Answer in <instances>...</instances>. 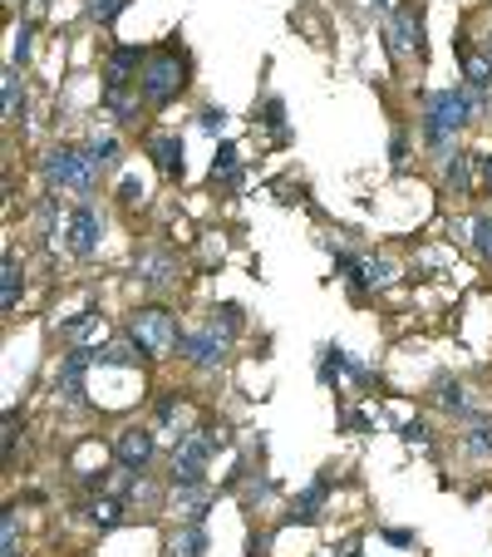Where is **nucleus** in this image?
<instances>
[{
  "label": "nucleus",
  "instance_id": "nucleus-20",
  "mask_svg": "<svg viewBox=\"0 0 492 557\" xmlns=\"http://www.w3.org/2000/svg\"><path fill=\"white\" fill-rule=\"evenodd\" d=\"M325 494H330V484H315V488H305V494L295 498V518H301V523H315V518H320Z\"/></svg>",
  "mask_w": 492,
  "mask_h": 557
},
{
  "label": "nucleus",
  "instance_id": "nucleus-3",
  "mask_svg": "<svg viewBox=\"0 0 492 557\" xmlns=\"http://www.w3.org/2000/svg\"><path fill=\"white\" fill-rule=\"evenodd\" d=\"M128 341H138L143 356H168V350L182 341L178 315L163 311V306H143V311L128 315Z\"/></svg>",
  "mask_w": 492,
  "mask_h": 557
},
{
  "label": "nucleus",
  "instance_id": "nucleus-4",
  "mask_svg": "<svg viewBox=\"0 0 492 557\" xmlns=\"http://www.w3.org/2000/svg\"><path fill=\"white\" fill-rule=\"evenodd\" d=\"M99 243H104V212H99V202H74L64 212V252L89 262L99 252Z\"/></svg>",
  "mask_w": 492,
  "mask_h": 557
},
{
  "label": "nucleus",
  "instance_id": "nucleus-7",
  "mask_svg": "<svg viewBox=\"0 0 492 557\" xmlns=\"http://www.w3.org/2000/svg\"><path fill=\"white\" fill-rule=\"evenodd\" d=\"M178 346L198 370H217L222 360H227V331H217V321H207V326L182 331Z\"/></svg>",
  "mask_w": 492,
  "mask_h": 557
},
{
  "label": "nucleus",
  "instance_id": "nucleus-22",
  "mask_svg": "<svg viewBox=\"0 0 492 557\" xmlns=\"http://www.w3.org/2000/svg\"><path fill=\"white\" fill-rule=\"evenodd\" d=\"M443 178H449V188H468V183H472V158L468 153H453L449 158V163H443Z\"/></svg>",
  "mask_w": 492,
  "mask_h": 557
},
{
  "label": "nucleus",
  "instance_id": "nucleus-26",
  "mask_svg": "<svg viewBox=\"0 0 492 557\" xmlns=\"http://www.w3.org/2000/svg\"><path fill=\"white\" fill-rule=\"evenodd\" d=\"M439 405L443 410H463V385L458 380H439Z\"/></svg>",
  "mask_w": 492,
  "mask_h": 557
},
{
  "label": "nucleus",
  "instance_id": "nucleus-10",
  "mask_svg": "<svg viewBox=\"0 0 492 557\" xmlns=\"http://www.w3.org/2000/svg\"><path fill=\"white\" fill-rule=\"evenodd\" d=\"M64 341H70L74 350H104L109 346V321L99 311H85V315H74V321H64Z\"/></svg>",
  "mask_w": 492,
  "mask_h": 557
},
{
  "label": "nucleus",
  "instance_id": "nucleus-6",
  "mask_svg": "<svg viewBox=\"0 0 492 557\" xmlns=\"http://www.w3.org/2000/svg\"><path fill=\"white\" fill-rule=\"evenodd\" d=\"M217 444L207 440V434H188V440H178V449H173V488H198L202 473H207V459Z\"/></svg>",
  "mask_w": 492,
  "mask_h": 557
},
{
  "label": "nucleus",
  "instance_id": "nucleus-1",
  "mask_svg": "<svg viewBox=\"0 0 492 557\" xmlns=\"http://www.w3.org/2000/svg\"><path fill=\"white\" fill-rule=\"evenodd\" d=\"M472 114H482V95H478V89H468V85L433 89L429 104H424V138H429V144L443 153V148L453 144V134H458Z\"/></svg>",
  "mask_w": 492,
  "mask_h": 557
},
{
  "label": "nucleus",
  "instance_id": "nucleus-19",
  "mask_svg": "<svg viewBox=\"0 0 492 557\" xmlns=\"http://www.w3.org/2000/svg\"><path fill=\"white\" fill-rule=\"evenodd\" d=\"M0 557H21V513L15 508H5L0 518Z\"/></svg>",
  "mask_w": 492,
  "mask_h": 557
},
{
  "label": "nucleus",
  "instance_id": "nucleus-16",
  "mask_svg": "<svg viewBox=\"0 0 492 557\" xmlns=\"http://www.w3.org/2000/svg\"><path fill=\"white\" fill-rule=\"evenodd\" d=\"M138 360H143L138 341H109L104 350H94V366H138Z\"/></svg>",
  "mask_w": 492,
  "mask_h": 557
},
{
  "label": "nucleus",
  "instance_id": "nucleus-33",
  "mask_svg": "<svg viewBox=\"0 0 492 557\" xmlns=\"http://www.w3.org/2000/svg\"><path fill=\"white\" fill-rule=\"evenodd\" d=\"M5 5H15V0H5Z\"/></svg>",
  "mask_w": 492,
  "mask_h": 557
},
{
  "label": "nucleus",
  "instance_id": "nucleus-15",
  "mask_svg": "<svg viewBox=\"0 0 492 557\" xmlns=\"http://www.w3.org/2000/svg\"><path fill=\"white\" fill-rule=\"evenodd\" d=\"M389 35H394V50H399V54L424 50V21H419V15H394Z\"/></svg>",
  "mask_w": 492,
  "mask_h": 557
},
{
  "label": "nucleus",
  "instance_id": "nucleus-9",
  "mask_svg": "<svg viewBox=\"0 0 492 557\" xmlns=\"http://www.w3.org/2000/svg\"><path fill=\"white\" fill-rule=\"evenodd\" d=\"M134 276L148 286V292H163V286L178 282V262H173L168 247H138V257H134Z\"/></svg>",
  "mask_w": 492,
  "mask_h": 557
},
{
  "label": "nucleus",
  "instance_id": "nucleus-25",
  "mask_svg": "<svg viewBox=\"0 0 492 557\" xmlns=\"http://www.w3.org/2000/svg\"><path fill=\"white\" fill-rule=\"evenodd\" d=\"M472 243H478V257H488V262H492V218L472 222Z\"/></svg>",
  "mask_w": 492,
  "mask_h": 557
},
{
  "label": "nucleus",
  "instance_id": "nucleus-18",
  "mask_svg": "<svg viewBox=\"0 0 492 557\" xmlns=\"http://www.w3.org/2000/svg\"><path fill=\"white\" fill-rule=\"evenodd\" d=\"M207 537H202V523H182L178 537H173V557H202Z\"/></svg>",
  "mask_w": 492,
  "mask_h": 557
},
{
  "label": "nucleus",
  "instance_id": "nucleus-29",
  "mask_svg": "<svg viewBox=\"0 0 492 557\" xmlns=\"http://www.w3.org/2000/svg\"><path fill=\"white\" fill-rule=\"evenodd\" d=\"M15 60H21V64L30 60V25H25V30L15 35Z\"/></svg>",
  "mask_w": 492,
  "mask_h": 557
},
{
  "label": "nucleus",
  "instance_id": "nucleus-2",
  "mask_svg": "<svg viewBox=\"0 0 492 557\" xmlns=\"http://www.w3.org/2000/svg\"><path fill=\"white\" fill-rule=\"evenodd\" d=\"M99 178V163L85 153V148H54L45 158V188L50 193H74V198H85Z\"/></svg>",
  "mask_w": 492,
  "mask_h": 557
},
{
  "label": "nucleus",
  "instance_id": "nucleus-13",
  "mask_svg": "<svg viewBox=\"0 0 492 557\" xmlns=\"http://www.w3.org/2000/svg\"><path fill=\"white\" fill-rule=\"evenodd\" d=\"M21 292H25V272H21V262H15V252H5L0 257V311H15Z\"/></svg>",
  "mask_w": 492,
  "mask_h": 557
},
{
  "label": "nucleus",
  "instance_id": "nucleus-31",
  "mask_svg": "<svg viewBox=\"0 0 492 557\" xmlns=\"http://www.w3.org/2000/svg\"><path fill=\"white\" fill-rule=\"evenodd\" d=\"M482 183H488V188H492V158H488V163H482Z\"/></svg>",
  "mask_w": 492,
  "mask_h": 557
},
{
  "label": "nucleus",
  "instance_id": "nucleus-27",
  "mask_svg": "<svg viewBox=\"0 0 492 557\" xmlns=\"http://www.w3.org/2000/svg\"><path fill=\"white\" fill-rule=\"evenodd\" d=\"M85 5H89V21H114V15H118V0H85Z\"/></svg>",
  "mask_w": 492,
  "mask_h": 557
},
{
  "label": "nucleus",
  "instance_id": "nucleus-21",
  "mask_svg": "<svg viewBox=\"0 0 492 557\" xmlns=\"http://www.w3.org/2000/svg\"><path fill=\"white\" fill-rule=\"evenodd\" d=\"M25 114V89H21V74H15V64L5 70V119H21Z\"/></svg>",
  "mask_w": 492,
  "mask_h": 557
},
{
  "label": "nucleus",
  "instance_id": "nucleus-8",
  "mask_svg": "<svg viewBox=\"0 0 492 557\" xmlns=\"http://www.w3.org/2000/svg\"><path fill=\"white\" fill-rule=\"evenodd\" d=\"M153 454H157V430H148V424H128V430H118L114 459L124 463V469H148Z\"/></svg>",
  "mask_w": 492,
  "mask_h": 557
},
{
  "label": "nucleus",
  "instance_id": "nucleus-5",
  "mask_svg": "<svg viewBox=\"0 0 492 557\" xmlns=\"http://www.w3.org/2000/svg\"><path fill=\"white\" fill-rule=\"evenodd\" d=\"M178 89H182V64L173 60V54H153V60L143 64V74H138V95L153 109H163Z\"/></svg>",
  "mask_w": 492,
  "mask_h": 557
},
{
  "label": "nucleus",
  "instance_id": "nucleus-32",
  "mask_svg": "<svg viewBox=\"0 0 492 557\" xmlns=\"http://www.w3.org/2000/svg\"><path fill=\"white\" fill-rule=\"evenodd\" d=\"M375 11H389V0H375Z\"/></svg>",
  "mask_w": 492,
  "mask_h": 557
},
{
  "label": "nucleus",
  "instance_id": "nucleus-11",
  "mask_svg": "<svg viewBox=\"0 0 492 557\" xmlns=\"http://www.w3.org/2000/svg\"><path fill=\"white\" fill-rule=\"evenodd\" d=\"M94 366V356H85V350H70V356L60 360V375H54V385H60V400L79 405L85 400V370Z\"/></svg>",
  "mask_w": 492,
  "mask_h": 557
},
{
  "label": "nucleus",
  "instance_id": "nucleus-14",
  "mask_svg": "<svg viewBox=\"0 0 492 557\" xmlns=\"http://www.w3.org/2000/svg\"><path fill=\"white\" fill-rule=\"evenodd\" d=\"M463 85L478 89V95H492V60L482 50H463Z\"/></svg>",
  "mask_w": 492,
  "mask_h": 557
},
{
  "label": "nucleus",
  "instance_id": "nucleus-30",
  "mask_svg": "<svg viewBox=\"0 0 492 557\" xmlns=\"http://www.w3.org/2000/svg\"><path fill=\"white\" fill-rule=\"evenodd\" d=\"M118 198L134 202V198H138V183H134V178H124V183H118Z\"/></svg>",
  "mask_w": 492,
  "mask_h": 557
},
{
  "label": "nucleus",
  "instance_id": "nucleus-12",
  "mask_svg": "<svg viewBox=\"0 0 492 557\" xmlns=\"http://www.w3.org/2000/svg\"><path fill=\"white\" fill-rule=\"evenodd\" d=\"M157 434H168V440H188L192 434V410L178 395H163V400H157Z\"/></svg>",
  "mask_w": 492,
  "mask_h": 557
},
{
  "label": "nucleus",
  "instance_id": "nucleus-17",
  "mask_svg": "<svg viewBox=\"0 0 492 557\" xmlns=\"http://www.w3.org/2000/svg\"><path fill=\"white\" fill-rule=\"evenodd\" d=\"M153 158H157V169L168 173V178H182V144L173 134L153 138Z\"/></svg>",
  "mask_w": 492,
  "mask_h": 557
},
{
  "label": "nucleus",
  "instance_id": "nucleus-24",
  "mask_svg": "<svg viewBox=\"0 0 492 557\" xmlns=\"http://www.w3.org/2000/svg\"><path fill=\"white\" fill-rule=\"evenodd\" d=\"M85 153L94 158L99 169H114V158H118V144H114V138H94V144H89Z\"/></svg>",
  "mask_w": 492,
  "mask_h": 557
},
{
  "label": "nucleus",
  "instance_id": "nucleus-23",
  "mask_svg": "<svg viewBox=\"0 0 492 557\" xmlns=\"http://www.w3.org/2000/svg\"><path fill=\"white\" fill-rule=\"evenodd\" d=\"M118 513H124V508H118V498H99V504H89V523H94V528H114Z\"/></svg>",
  "mask_w": 492,
  "mask_h": 557
},
{
  "label": "nucleus",
  "instance_id": "nucleus-28",
  "mask_svg": "<svg viewBox=\"0 0 492 557\" xmlns=\"http://www.w3.org/2000/svg\"><path fill=\"white\" fill-rule=\"evenodd\" d=\"M212 173H222V178H237V148H222L217 153V163H212Z\"/></svg>",
  "mask_w": 492,
  "mask_h": 557
}]
</instances>
